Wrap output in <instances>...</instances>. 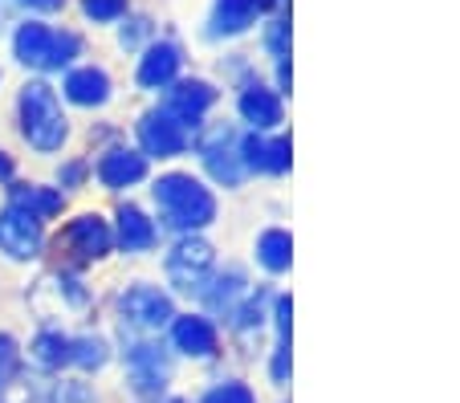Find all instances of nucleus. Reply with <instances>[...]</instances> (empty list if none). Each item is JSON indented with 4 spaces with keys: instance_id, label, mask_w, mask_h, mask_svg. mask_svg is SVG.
Segmentation results:
<instances>
[{
    "instance_id": "nucleus-27",
    "label": "nucleus",
    "mask_w": 460,
    "mask_h": 403,
    "mask_svg": "<svg viewBox=\"0 0 460 403\" xmlns=\"http://www.w3.org/2000/svg\"><path fill=\"white\" fill-rule=\"evenodd\" d=\"M29 9H41V13H49V9H61L66 0H25Z\"/></svg>"
},
{
    "instance_id": "nucleus-16",
    "label": "nucleus",
    "mask_w": 460,
    "mask_h": 403,
    "mask_svg": "<svg viewBox=\"0 0 460 403\" xmlns=\"http://www.w3.org/2000/svg\"><path fill=\"white\" fill-rule=\"evenodd\" d=\"M241 114H244V123H252L257 131H273V127L281 123V98L273 94L270 86H244L241 94Z\"/></svg>"
},
{
    "instance_id": "nucleus-24",
    "label": "nucleus",
    "mask_w": 460,
    "mask_h": 403,
    "mask_svg": "<svg viewBox=\"0 0 460 403\" xmlns=\"http://www.w3.org/2000/svg\"><path fill=\"white\" fill-rule=\"evenodd\" d=\"M17 367H21V351L17 342L9 334H0V387H9L17 379Z\"/></svg>"
},
{
    "instance_id": "nucleus-22",
    "label": "nucleus",
    "mask_w": 460,
    "mask_h": 403,
    "mask_svg": "<svg viewBox=\"0 0 460 403\" xmlns=\"http://www.w3.org/2000/svg\"><path fill=\"white\" fill-rule=\"evenodd\" d=\"M9 204H17V208L33 212V216H49V212L61 208V196H58V192H45V188H13Z\"/></svg>"
},
{
    "instance_id": "nucleus-23",
    "label": "nucleus",
    "mask_w": 460,
    "mask_h": 403,
    "mask_svg": "<svg viewBox=\"0 0 460 403\" xmlns=\"http://www.w3.org/2000/svg\"><path fill=\"white\" fill-rule=\"evenodd\" d=\"M70 363L78 367H102L106 363V342L102 338H70Z\"/></svg>"
},
{
    "instance_id": "nucleus-25",
    "label": "nucleus",
    "mask_w": 460,
    "mask_h": 403,
    "mask_svg": "<svg viewBox=\"0 0 460 403\" xmlns=\"http://www.w3.org/2000/svg\"><path fill=\"white\" fill-rule=\"evenodd\" d=\"M204 403H257V395H252L244 383H220L204 395Z\"/></svg>"
},
{
    "instance_id": "nucleus-21",
    "label": "nucleus",
    "mask_w": 460,
    "mask_h": 403,
    "mask_svg": "<svg viewBox=\"0 0 460 403\" xmlns=\"http://www.w3.org/2000/svg\"><path fill=\"white\" fill-rule=\"evenodd\" d=\"M29 355H33V363H41V367H61V363H70V338L58 330H45V334H37Z\"/></svg>"
},
{
    "instance_id": "nucleus-18",
    "label": "nucleus",
    "mask_w": 460,
    "mask_h": 403,
    "mask_svg": "<svg viewBox=\"0 0 460 403\" xmlns=\"http://www.w3.org/2000/svg\"><path fill=\"white\" fill-rule=\"evenodd\" d=\"M66 98L78 106H102L106 98H111V78H106V70H98V66L74 70L70 78H66Z\"/></svg>"
},
{
    "instance_id": "nucleus-6",
    "label": "nucleus",
    "mask_w": 460,
    "mask_h": 403,
    "mask_svg": "<svg viewBox=\"0 0 460 403\" xmlns=\"http://www.w3.org/2000/svg\"><path fill=\"white\" fill-rule=\"evenodd\" d=\"M122 310V322L127 326H139V330H159V326L172 322V298L159 293L155 285H130L127 293L119 298Z\"/></svg>"
},
{
    "instance_id": "nucleus-9",
    "label": "nucleus",
    "mask_w": 460,
    "mask_h": 403,
    "mask_svg": "<svg viewBox=\"0 0 460 403\" xmlns=\"http://www.w3.org/2000/svg\"><path fill=\"white\" fill-rule=\"evenodd\" d=\"M200 155H204V163H208V171L220 180L225 188H236L244 180V163H241V143L233 139V131H225L220 127L217 135H212L208 143L200 147Z\"/></svg>"
},
{
    "instance_id": "nucleus-11",
    "label": "nucleus",
    "mask_w": 460,
    "mask_h": 403,
    "mask_svg": "<svg viewBox=\"0 0 460 403\" xmlns=\"http://www.w3.org/2000/svg\"><path fill=\"white\" fill-rule=\"evenodd\" d=\"M241 163L249 171H265V176H281L289 171V139H265V135H249L241 143Z\"/></svg>"
},
{
    "instance_id": "nucleus-2",
    "label": "nucleus",
    "mask_w": 460,
    "mask_h": 403,
    "mask_svg": "<svg viewBox=\"0 0 460 403\" xmlns=\"http://www.w3.org/2000/svg\"><path fill=\"white\" fill-rule=\"evenodd\" d=\"M21 131L33 143L37 151H58L66 143V114H61V102L53 94V86L45 82H29L21 90Z\"/></svg>"
},
{
    "instance_id": "nucleus-28",
    "label": "nucleus",
    "mask_w": 460,
    "mask_h": 403,
    "mask_svg": "<svg viewBox=\"0 0 460 403\" xmlns=\"http://www.w3.org/2000/svg\"><path fill=\"white\" fill-rule=\"evenodd\" d=\"M13 176V163H9V155L0 151V180H9Z\"/></svg>"
},
{
    "instance_id": "nucleus-5",
    "label": "nucleus",
    "mask_w": 460,
    "mask_h": 403,
    "mask_svg": "<svg viewBox=\"0 0 460 403\" xmlns=\"http://www.w3.org/2000/svg\"><path fill=\"white\" fill-rule=\"evenodd\" d=\"M41 241H45L41 216L17 208V204H9V208L0 212V249H4L9 257H17V261H29V257L41 253Z\"/></svg>"
},
{
    "instance_id": "nucleus-12",
    "label": "nucleus",
    "mask_w": 460,
    "mask_h": 403,
    "mask_svg": "<svg viewBox=\"0 0 460 403\" xmlns=\"http://www.w3.org/2000/svg\"><path fill=\"white\" fill-rule=\"evenodd\" d=\"M212 98H217V94H212L208 82H180V86L167 94V106H164V110L172 114L180 127H196V123L204 118V110L212 106Z\"/></svg>"
},
{
    "instance_id": "nucleus-20",
    "label": "nucleus",
    "mask_w": 460,
    "mask_h": 403,
    "mask_svg": "<svg viewBox=\"0 0 460 403\" xmlns=\"http://www.w3.org/2000/svg\"><path fill=\"white\" fill-rule=\"evenodd\" d=\"M119 245L127 253H147L155 245V224L143 216L139 208H122L119 212Z\"/></svg>"
},
{
    "instance_id": "nucleus-3",
    "label": "nucleus",
    "mask_w": 460,
    "mask_h": 403,
    "mask_svg": "<svg viewBox=\"0 0 460 403\" xmlns=\"http://www.w3.org/2000/svg\"><path fill=\"white\" fill-rule=\"evenodd\" d=\"M13 49L33 70H61V66H70L82 53V41H78V33H61V29H49L41 21H29V25L17 29Z\"/></svg>"
},
{
    "instance_id": "nucleus-26",
    "label": "nucleus",
    "mask_w": 460,
    "mask_h": 403,
    "mask_svg": "<svg viewBox=\"0 0 460 403\" xmlns=\"http://www.w3.org/2000/svg\"><path fill=\"white\" fill-rule=\"evenodd\" d=\"M86 4V13L94 21H114V17H122V9H127V0H82Z\"/></svg>"
},
{
    "instance_id": "nucleus-29",
    "label": "nucleus",
    "mask_w": 460,
    "mask_h": 403,
    "mask_svg": "<svg viewBox=\"0 0 460 403\" xmlns=\"http://www.w3.org/2000/svg\"><path fill=\"white\" fill-rule=\"evenodd\" d=\"M172 403H180V399H172Z\"/></svg>"
},
{
    "instance_id": "nucleus-13",
    "label": "nucleus",
    "mask_w": 460,
    "mask_h": 403,
    "mask_svg": "<svg viewBox=\"0 0 460 403\" xmlns=\"http://www.w3.org/2000/svg\"><path fill=\"white\" fill-rule=\"evenodd\" d=\"M143 176H147V155H139V151L114 147L98 159V180L106 188H130V184H139Z\"/></svg>"
},
{
    "instance_id": "nucleus-17",
    "label": "nucleus",
    "mask_w": 460,
    "mask_h": 403,
    "mask_svg": "<svg viewBox=\"0 0 460 403\" xmlns=\"http://www.w3.org/2000/svg\"><path fill=\"white\" fill-rule=\"evenodd\" d=\"M265 0H217L212 4V37H236L257 21Z\"/></svg>"
},
{
    "instance_id": "nucleus-14",
    "label": "nucleus",
    "mask_w": 460,
    "mask_h": 403,
    "mask_svg": "<svg viewBox=\"0 0 460 403\" xmlns=\"http://www.w3.org/2000/svg\"><path fill=\"white\" fill-rule=\"evenodd\" d=\"M180 62H183L180 45H172V41L151 45V49L143 53V62H139V86H147V90L172 86L175 74H180Z\"/></svg>"
},
{
    "instance_id": "nucleus-15",
    "label": "nucleus",
    "mask_w": 460,
    "mask_h": 403,
    "mask_svg": "<svg viewBox=\"0 0 460 403\" xmlns=\"http://www.w3.org/2000/svg\"><path fill=\"white\" fill-rule=\"evenodd\" d=\"M66 241H70V249L78 257H106L111 253V245H114V237H111V228H106V220L102 216H78L70 228H66Z\"/></svg>"
},
{
    "instance_id": "nucleus-19",
    "label": "nucleus",
    "mask_w": 460,
    "mask_h": 403,
    "mask_svg": "<svg viewBox=\"0 0 460 403\" xmlns=\"http://www.w3.org/2000/svg\"><path fill=\"white\" fill-rule=\"evenodd\" d=\"M257 261L270 273H286L294 265V241L286 228H265L257 237Z\"/></svg>"
},
{
    "instance_id": "nucleus-8",
    "label": "nucleus",
    "mask_w": 460,
    "mask_h": 403,
    "mask_svg": "<svg viewBox=\"0 0 460 403\" xmlns=\"http://www.w3.org/2000/svg\"><path fill=\"white\" fill-rule=\"evenodd\" d=\"M139 143L147 155L172 159L188 147V127H180L167 110H151V114H143V123H139Z\"/></svg>"
},
{
    "instance_id": "nucleus-10",
    "label": "nucleus",
    "mask_w": 460,
    "mask_h": 403,
    "mask_svg": "<svg viewBox=\"0 0 460 403\" xmlns=\"http://www.w3.org/2000/svg\"><path fill=\"white\" fill-rule=\"evenodd\" d=\"M172 342L175 351L191 355V359H212L217 355V326L200 314H183L172 322Z\"/></svg>"
},
{
    "instance_id": "nucleus-4",
    "label": "nucleus",
    "mask_w": 460,
    "mask_h": 403,
    "mask_svg": "<svg viewBox=\"0 0 460 403\" xmlns=\"http://www.w3.org/2000/svg\"><path fill=\"white\" fill-rule=\"evenodd\" d=\"M212 265H217V253H212L208 241L188 237L167 253V277H172L175 290H204Z\"/></svg>"
},
{
    "instance_id": "nucleus-1",
    "label": "nucleus",
    "mask_w": 460,
    "mask_h": 403,
    "mask_svg": "<svg viewBox=\"0 0 460 403\" xmlns=\"http://www.w3.org/2000/svg\"><path fill=\"white\" fill-rule=\"evenodd\" d=\"M151 196H155L164 220L172 228H180V232H196V228H208L212 220H217V196H212L200 180L183 176V171L159 176Z\"/></svg>"
},
{
    "instance_id": "nucleus-7",
    "label": "nucleus",
    "mask_w": 460,
    "mask_h": 403,
    "mask_svg": "<svg viewBox=\"0 0 460 403\" xmlns=\"http://www.w3.org/2000/svg\"><path fill=\"white\" fill-rule=\"evenodd\" d=\"M167 375H172V363H167V355L159 351V346H151V342H135V346L127 351V379H130L135 391H143V395L164 391Z\"/></svg>"
}]
</instances>
